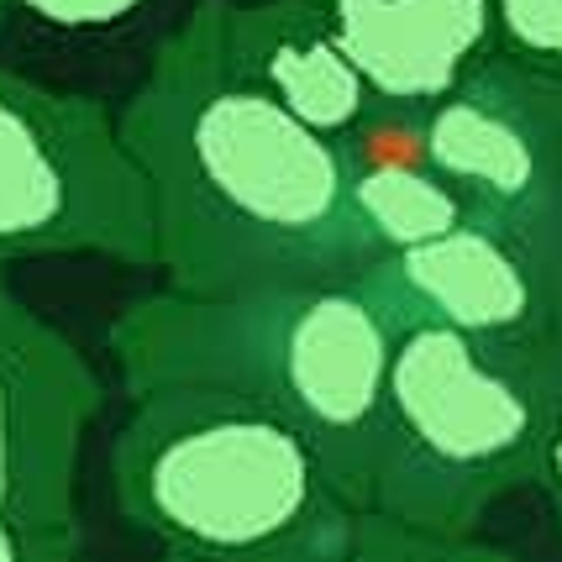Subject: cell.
<instances>
[{
	"instance_id": "cell-1",
	"label": "cell",
	"mask_w": 562,
	"mask_h": 562,
	"mask_svg": "<svg viewBox=\"0 0 562 562\" xmlns=\"http://www.w3.org/2000/svg\"><path fill=\"white\" fill-rule=\"evenodd\" d=\"M122 137L153 190L169 290H284L379 263L352 216L342 143L290 116L221 53L205 0L158 43Z\"/></svg>"
},
{
	"instance_id": "cell-2",
	"label": "cell",
	"mask_w": 562,
	"mask_h": 562,
	"mask_svg": "<svg viewBox=\"0 0 562 562\" xmlns=\"http://www.w3.org/2000/svg\"><path fill=\"white\" fill-rule=\"evenodd\" d=\"M122 384L221 390L311 431L358 510H373V463L394 358V316L368 279L247 294H147L111 326Z\"/></svg>"
},
{
	"instance_id": "cell-3",
	"label": "cell",
	"mask_w": 562,
	"mask_h": 562,
	"mask_svg": "<svg viewBox=\"0 0 562 562\" xmlns=\"http://www.w3.org/2000/svg\"><path fill=\"white\" fill-rule=\"evenodd\" d=\"M111 479L126 526L184 562H352L363 531L316 437L243 394H137Z\"/></svg>"
},
{
	"instance_id": "cell-4",
	"label": "cell",
	"mask_w": 562,
	"mask_h": 562,
	"mask_svg": "<svg viewBox=\"0 0 562 562\" xmlns=\"http://www.w3.org/2000/svg\"><path fill=\"white\" fill-rule=\"evenodd\" d=\"M558 394L562 347H490L394 321L368 515L473 537L490 505L541 479Z\"/></svg>"
},
{
	"instance_id": "cell-5",
	"label": "cell",
	"mask_w": 562,
	"mask_h": 562,
	"mask_svg": "<svg viewBox=\"0 0 562 562\" xmlns=\"http://www.w3.org/2000/svg\"><path fill=\"white\" fill-rule=\"evenodd\" d=\"M22 258L158 269V221L122 116L0 69V263Z\"/></svg>"
},
{
	"instance_id": "cell-6",
	"label": "cell",
	"mask_w": 562,
	"mask_h": 562,
	"mask_svg": "<svg viewBox=\"0 0 562 562\" xmlns=\"http://www.w3.org/2000/svg\"><path fill=\"white\" fill-rule=\"evenodd\" d=\"M426 158L468 216L531 243L562 169V79L490 53L426 111Z\"/></svg>"
},
{
	"instance_id": "cell-7",
	"label": "cell",
	"mask_w": 562,
	"mask_h": 562,
	"mask_svg": "<svg viewBox=\"0 0 562 562\" xmlns=\"http://www.w3.org/2000/svg\"><path fill=\"white\" fill-rule=\"evenodd\" d=\"M100 400L85 352L0 279V515L79 526V458Z\"/></svg>"
},
{
	"instance_id": "cell-8",
	"label": "cell",
	"mask_w": 562,
	"mask_h": 562,
	"mask_svg": "<svg viewBox=\"0 0 562 562\" xmlns=\"http://www.w3.org/2000/svg\"><path fill=\"white\" fill-rule=\"evenodd\" d=\"M363 279L394 321H431L490 347H562L531 247L479 216L437 243L379 258Z\"/></svg>"
},
{
	"instance_id": "cell-9",
	"label": "cell",
	"mask_w": 562,
	"mask_h": 562,
	"mask_svg": "<svg viewBox=\"0 0 562 562\" xmlns=\"http://www.w3.org/2000/svg\"><path fill=\"white\" fill-rule=\"evenodd\" d=\"M379 105L431 111L490 53L494 0H316Z\"/></svg>"
},
{
	"instance_id": "cell-10",
	"label": "cell",
	"mask_w": 562,
	"mask_h": 562,
	"mask_svg": "<svg viewBox=\"0 0 562 562\" xmlns=\"http://www.w3.org/2000/svg\"><path fill=\"white\" fill-rule=\"evenodd\" d=\"M221 53L290 116L342 143L379 105L316 0H205Z\"/></svg>"
},
{
	"instance_id": "cell-11",
	"label": "cell",
	"mask_w": 562,
	"mask_h": 562,
	"mask_svg": "<svg viewBox=\"0 0 562 562\" xmlns=\"http://www.w3.org/2000/svg\"><path fill=\"white\" fill-rule=\"evenodd\" d=\"M342 153L352 216L379 258L437 243L468 221V205L426 158V111L373 105L342 137Z\"/></svg>"
},
{
	"instance_id": "cell-12",
	"label": "cell",
	"mask_w": 562,
	"mask_h": 562,
	"mask_svg": "<svg viewBox=\"0 0 562 562\" xmlns=\"http://www.w3.org/2000/svg\"><path fill=\"white\" fill-rule=\"evenodd\" d=\"M352 562H515V558L479 537L416 531V526H400V520H384V515H363Z\"/></svg>"
},
{
	"instance_id": "cell-13",
	"label": "cell",
	"mask_w": 562,
	"mask_h": 562,
	"mask_svg": "<svg viewBox=\"0 0 562 562\" xmlns=\"http://www.w3.org/2000/svg\"><path fill=\"white\" fill-rule=\"evenodd\" d=\"M499 53L562 79V0H494Z\"/></svg>"
},
{
	"instance_id": "cell-14",
	"label": "cell",
	"mask_w": 562,
	"mask_h": 562,
	"mask_svg": "<svg viewBox=\"0 0 562 562\" xmlns=\"http://www.w3.org/2000/svg\"><path fill=\"white\" fill-rule=\"evenodd\" d=\"M143 5L147 0H11V11L53 32H111V26L132 22Z\"/></svg>"
},
{
	"instance_id": "cell-15",
	"label": "cell",
	"mask_w": 562,
	"mask_h": 562,
	"mask_svg": "<svg viewBox=\"0 0 562 562\" xmlns=\"http://www.w3.org/2000/svg\"><path fill=\"white\" fill-rule=\"evenodd\" d=\"M79 526H32L0 515V562H74Z\"/></svg>"
},
{
	"instance_id": "cell-16",
	"label": "cell",
	"mask_w": 562,
	"mask_h": 562,
	"mask_svg": "<svg viewBox=\"0 0 562 562\" xmlns=\"http://www.w3.org/2000/svg\"><path fill=\"white\" fill-rule=\"evenodd\" d=\"M531 258H537L541 279H547V294H552V316H558V337H562V169L558 184H552V200H547V216L531 232Z\"/></svg>"
},
{
	"instance_id": "cell-17",
	"label": "cell",
	"mask_w": 562,
	"mask_h": 562,
	"mask_svg": "<svg viewBox=\"0 0 562 562\" xmlns=\"http://www.w3.org/2000/svg\"><path fill=\"white\" fill-rule=\"evenodd\" d=\"M541 490L552 499V515L562 526V394H558V411H552V431H547V452H541Z\"/></svg>"
},
{
	"instance_id": "cell-18",
	"label": "cell",
	"mask_w": 562,
	"mask_h": 562,
	"mask_svg": "<svg viewBox=\"0 0 562 562\" xmlns=\"http://www.w3.org/2000/svg\"><path fill=\"white\" fill-rule=\"evenodd\" d=\"M5 11H11V0H0V22H5Z\"/></svg>"
},
{
	"instance_id": "cell-19",
	"label": "cell",
	"mask_w": 562,
	"mask_h": 562,
	"mask_svg": "<svg viewBox=\"0 0 562 562\" xmlns=\"http://www.w3.org/2000/svg\"><path fill=\"white\" fill-rule=\"evenodd\" d=\"M169 562H184V558H169Z\"/></svg>"
}]
</instances>
